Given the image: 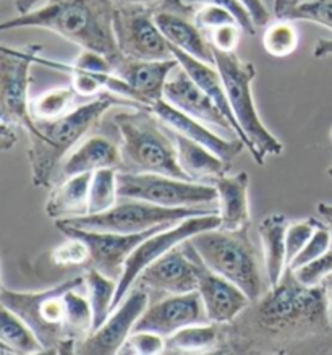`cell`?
Returning <instances> with one entry per match:
<instances>
[{"label":"cell","mask_w":332,"mask_h":355,"mask_svg":"<svg viewBox=\"0 0 332 355\" xmlns=\"http://www.w3.org/2000/svg\"><path fill=\"white\" fill-rule=\"evenodd\" d=\"M331 242H332V237H331L329 224L326 225L324 223H321L316 227L315 234L311 235V239L308 241L306 245L303 247V250L298 253V255L292 260L290 265H288V270H297V268L305 265V263L322 257L324 253L331 250Z\"/></svg>","instance_id":"cell-38"},{"label":"cell","mask_w":332,"mask_h":355,"mask_svg":"<svg viewBox=\"0 0 332 355\" xmlns=\"http://www.w3.org/2000/svg\"><path fill=\"white\" fill-rule=\"evenodd\" d=\"M195 21H196V25L200 26V30H203L206 36H208L209 31L216 30V28H219L222 25H229V23H238L232 12L227 10V8L218 7V6H203V7L196 8Z\"/></svg>","instance_id":"cell-40"},{"label":"cell","mask_w":332,"mask_h":355,"mask_svg":"<svg viewBox=\"0 0 332 355\" xmlns=\"http://www.w3.org/2000/svg\"><path fill=\"white\" fill-rule=\"evenodd\" d=\"M149 109H151L152 112L157 115L159 121H161L166 127H169L172 132L180 133V135L200 143V145H203L204 148L213 151L214 155L222 157L224 161L232 162L235 157L247 148L243 140H240L238 137L229 140V138L216 135V133L208 127V123L201 122L198 119L190 117V115H186L185 112H182V110L167 103L166 99H159L157 103H154Z\"/></svg>","instance_id":"cell-19"},{"label":"cell","mask_w":332,"mask_h":355,"mask_svg":"<svg viewBox=\"0 0 332 355\" xmlns=\"http://www.w3.org/2000/svg\"><path fill=\"white\" fill-rule=\"evenodd\" d=\"M214 65L222 76L230 107L254 162L264 166L268 156H281L283 145L264 125L254 104L253 81L256 78V67L253 62L242 60L235 52L214 51Z\"/></svg>","instance_id":"cell-7"},{"label":"cell","mask_w":332,"mask_h":355,"mask_svg":"<svg viewBox=\"0 0 332 355\" xmlns=\"http://www.w3.org/2000/svg\"><path fill=\"white\" fill-rule=\"evenodd\" d=\"M73 67L85 71H114V65L107 57L93 49H81Z\"/></svg>","instance_id":"cell-43"},{"label":"cell","mask_w":332,"mask_h":355,"mask_svg":"<svg viewBox=\"0 0 332 355\" xmlns=\"http://www.w3.org/2000/svg\"><path fill=\"white\" fill-rule=\"evenodd\" d=\"M46 2V0H15V8L18 15H25V13L35 10L37 3Z\"/></svg>","instance_id":"cell-47"},{"label":"cell","mask_w":332,"mask_h":355,"mask_svg":"<svg viewBox=\"0 0 332 355\" xmlns=\"http://www.w3.org/2000/svg\"><path fill=\"white\" fill-rule=\"evenodd\" d=\"M91 177L93 174H80L59 182L47 198V218L59 220L88 214Z\"/></svg>","instance_id":"cell-27"},{"label":"cell","mask_w":332,"mask_h":355,"mask_svg":"<svg viewBox=\"0 0 332 355\" xmlns=\"http://www.w3.org/2000/svg\"><path fill=\"white\" fill-rule=\"evenodd\" d=\"M51 260L55 266H81L89 263V248L80 237H70L59 243L51 253Z\"/></svg>","instance_id":"cell-35"},{"label":"cell","mask_w":332,"mask_h":355,"mask_svg":"<svg viewBox=\"0 0 332 355\" xmlns=\"http://www.w3.org/2000/svg\"><path fill=\"white\" fill-rule=\"evenodd\" d=\"M204 213H213V211L201 208H166L141 200L120 198L119 203L109 211L80 216V218L59 219L55 220V227L69 225V227L101 230V232L139 234L159 225H174L191 216Z\"/></svg>","instance_id":"cell-8"},{"label":"cell","mask_w":332,"mask_h":355,"mask_svg":"<svg viewBox=\"0 0 332 355\" xmlns=\"http://www.w3.org/2000/svg\"><path fill=\"white\" fill-rule=\"evenodd\" d=\"M279 18L290 21L316 23L332 31V0H302Z\"/></svg>","instance_id":"cell-34"},{"label":"cell","mask_w":332,"mask_h":355,"mask_svg":"<svg viewBox=\"0 0 332 355\" xmlns=\"http://www.w3.org/2000/svg\"><path fill=\"white\" fill-rule=\"evenodd\" d=\"M149 305V292L143 287L133 286L117 309L107 320L94 329L78 345L76 352L81 355H112L119 354L130 334L133 333L138 320L146 311Z\"/></svg>","instance_id":"cell-14"},{"label":"cell","mask_w":332,"mask_h":355,"mask_svg":"<svg viewBox=\"0 0 332 355\" xmlns=\"http://www.w3.org/2000/svg\"><path fill=\"white\" fill-rule=\"evenodd\" d=\"M172 135H174L177 145L179 164L185 175L189 177V180L214 185L224 175L230 174L232 162L224 161L222 157L214 155L208 148L180 135V133L172 132Z\"/></svg>","instance_id":"cell-24"},{"label":"cell","mask_w":332,"mask_h":355,"mask_svg":"<svg viewBox=\"0 0 332 355\" xmlns=\"http://www.w3.org/2000/svg\"><path fill=\"white\" fill-rule=\"evenodd\" d=\"M78 98L76 91L71 86H59V88L47 89L31 99L30 110L36 122H52L64 117L75 109V101Z\"/></svg>","instance_id":"cell-31"},{"label":"cell","mask_w":332,"mask_h":355,"mask_svg":"<svg viewBox=\"0 0 332 355\" xmlns=\"http://www.w3.org/2000/svg\"><path fill=\"white\" fill-rule=\"evenodd\" d=\"M0 344L3 350L12 354H46L31 326L7 306H2V311H0Z\"/></svg>","instance_id":"cell-29"},{"label":"cell","mask_w":332,"mask_h":355,"mask_svg":"<svg viewBox=\"0 0 332 355\" xmlns=\"http://www.w3.org/2000/svg\"><path fill=\"white\" fill-rule=\"evenodd\" d=\"M203 300L198 291L172 294L157 302H149L148 309L138 320L133 331H152L171 338L177 331L190 324L208 323Z\"/></svg>","instance_id":"cell-17"},{"label":"cell","mask_w":332,"mask_h":355,"mask_svg":"<svg viewBox=\"0 0 332 355\" xmlns=\"http://www.w3.org/2000/svg\"><path fill=\"white\" fill-rule=\"evenodd\" d=\"M190 243L206 266L232 281L252 302L258 300L271 287L256 247L250 239V227L243 230L209 229L193 235Z\"/></svg>","instance_id":"cell-5"},{"label":"cell","mask_w":332,"mask_h":355,"mask_svg":"<svg viewBox=\"0 0 332 355\" xmlns=\"http://www.w3.org/2000/svg\"><path fill=\"white\" fill-rule=\"evenodd\" d=\"M171 227V225H159L146 232L139 234H117V232H101V230H88V229H76L69 225H59L62 234L70 235V237H80L86 242L89 248V265H93L94 270L103 272V275L112 277L119 282L122 277L125 263L132 252L149 235Z\"/></svg>","instance_id":"cell-13"},{"label":"cell","mask_w":332,"mask_h":355,"mask_svg":"<svg viewBox=\"0 0 332 355\" xmlns=\"http://www.w3.org/2000/svg\"><path fill=\"white\" fill-rule=\"evenodd\" d=\"M172 54H174L177 60H179L182 69H184L186 73L195 80V83L200 85V88L214 101V104L218 105L220 112L225 115V119H227L230 125H232L235 137H238L240 140H243V133L240 130L232 107H230L227 91H225L224 80L222 76H220V71L218 70V67L214 64H209V62L196 59V57L186 54V52L180 49H175V47H172Z\"/></svg>","instance_id":"cell-25"},{"label":"cell","mask_w":332,"mask_h":355,"mask_svg":"<svg viewBox=\"0 0 332 355\" xmlns=\"http://www.w3.org/2000/svg\"><path fill=\"white\" fill-rule=\"evenodd\" d=\"M112 105H132L141 107L120 96L101 93L89 103L76 105L64 117L52 122H36L31 130L26 132L30 140L28 159L31 164V180L35 187L51 189L62 161L70 155L76 143L83 140L86 133L99 125L101 119Z\"/></svg>","instance_id":"cell-3"},{"label":"cell","mask_w":332,"mask_h":355,"mask_svg":"<svg viewBox=\"0 0 332 355\" xmlns=\"http://www.w3.org/2000/svg\"><path fill=\"white\" fill-rule=\"evenodd\" d=\"M185 3H189L190 7H203V6H218V7H224L230 10L237 18V21L240 23V26L243 28V31L247 33L248 36H254L256 33V25H254L252 20V15H250L247 8H245L238 0H184Z\"/></svg>","instance_id":"cell-41"},{"label":"cell","mask_w":332,"mask_h":355,"mask_svg":"<svg viewBox=\"0 0 332 355\" xmlns=\"http://www.w3.org/2000/svg\"><path fill=\"white\" fill-rule=\"evenodd\" d=\"M293 23L295 21L276 18L266 26L263 35V46L269 55L276 59H286L297 51L300 35Z\"/></svg>","instance_id":"cell-33"},{"label":"cell","mask_w":332,"mask_h":355,"mask_svg":"<svg viewBox=\"0 0 332 355\" xmlns=\"http://www.w3.org/2000/svg\"><path fill=\"white\" fill-rule=\"evenodd\" d=\"M243 28L238 23H229L208 33V40L214 51L220 52H235L242 40Z\"/></svg>","instance_id":"cell-42"},{"label":"cell","mask_w":332,"mask_h":355,"mask_svg":"<svg viewBox=\"0 0 332 355\" xmlns=\"http://www.w3.org/2000/svg\"><path fill=\"white\" fill-rule=\"evenodd\" d=\"M327 175H329L331 179H332V167H329V169H327Z\"/></svg>","instance_id":"cell-52"},{"label":"cell","mask_w":332,"mask_h":355,"mask_svg":"<svg viewBox=\"0 0 332 355\" xmlns=\"http://www.w3.org/2000/svg\"><path fill=\"white\" fill-rule=\"evenodd\" d=\"M122 169L120 148L103 137H91L76 146L69 156L62 161L55 174V182H62L69 177L80 174H94L101 169Z\"/></svg>","instance_id":"cell-22"},{"label":"cell","mask_w":332,"mask_h":355,"mask_svg":"<svg viewBox=\"0 0 332 355\" xmlns=\"http://www.w3.org/2000/svg\"><path fill=\"white\" fill-rule=\"evenodd\" d=\"M224 333L222 324L198 323L185 326L167 338V352H184V354H203L222 350Z\"/></svg>","instance_id":"cell-28"},{"label":"cell","mask_w":332,"mask_h":355,"mask_svg":"<svg viewBox=\"0 0 332 355\" xmlns=\"http://www.w3.org/2000/svg\"><path fill=\"white\" fill-rule=\"evenodd\" d=\"M119 198L141 200L166 208H200L218 200L214 185L162 174L119 171Z\"/></svg>","instance_id":"cell-9"},{"label":"cell","mask_w":332,"mask_h":355,"mask_svg":"<svg viewBox=\"0 0 332 355\" xmlns=\"http://www.w3.org/2000/svg\"><path fill=\"white\" fill-rule=\"evenodd\" d=\"M290 220L282 213L264 216L259 224V241L263 248V265L269 286H276L288 270L286 235Z\"/></svg>","instance_id":"cell-26"},{"label":"cell","mask_w":332,"mask_h":355,"mask_svg":"<svg viewBox=\"0 0 332 355\" xmlns=\"http://www.w3.org/2000/svg\"><path fill=\"white\" fill-rule=\"evenodd\" d=\"M85 286L93 310V326L98 329L112 313V304L117 292V281L91 268L85 272Z\"/></svg>","instance_id":"cell-30"},{"label":"cell","mask_w":332,"mask_h":355,"mask_svg":"<svg viewBox=\"0 0 332 355\" xmlns=\"http://www.w3.org/2000/svg\"><path fill=\"white\" fill-rule=\"evenodd\" d=\"M42 46H28L23 51L2 47L0 55V121L18 125L23 132L35 127L30 110V81L35 55Z\"/></svg>","instance_id":"cell-11"},{"label":"cell","mask_w":332,"mask_h":355,"mask_svg":"<svg viewBox=\"0 0 332 355\" xmlns=\"http://www.w3.org/2000/svg\"><path fill=\"white\" fill-rule=\"evenodd\" d=\"M218 190L220 229L243 230L252 224L250 211V175L248 172L227 174L214 184Z\"/></svg>","instance_id":"cell-23"},{"label":"cell","mask_w":332,"mask_h":355,"mask_svg":"<svg viewBox=\"0 0 332 355\" xmlns=\"http://www.w3.org/2000/svg\"><path fill=\"white\" fill-rule=\"evenodd\" d=\"M191 248H193V245H191ZM193 255L196 270H198V289L196 291H198L201 300H203L209 321L218 324L232 323L252 304V300L232 281H229L227 277L218 275V272L206 266L195 248Z\"/></svg>","instance_id":"cell-18"},{"label":"cell","mask_w":332,"mask_h":355,"mask_svg":"<svg viewBox=\"0 0 332 355\" xmlns=\"http://www.w3.org/2000/svg\"><path fill=\"white\" fill-rule=\"evenodd\" d=\"M320 224H321L320 220L315 218H305L288 224L287 235H286L288 265H290L293 258L303 250V247L306 245L308 241H310L311 235L315 234V230Z\"/></svg>","instance_id":"cell-39"},{"label":"cell","mask_w":332,"mask_h":355,"mask_svg":"<svg viewBox=\"0 0 332 355\" xmlns=\"http://www.w3.org/2000/svg\"><path fill=\"white\" fill-rule=\"evenodd\" d=\"M317 213L326 219V223H332V205L320 203L317 205Z\"/></svg>","instance_id":"cell-48"},{"label":"cell","mask_w":332,"mask_h":355,"mask_svg":"<svg viewBox=\"0 0 332 355\" xmlns=\"http://www.w3.org/2000/svg\"><path fill=\"white\" fill-rule=\"evenodd\" d=\"M20 132H23L21 127L12 125V123L2 122L0 123V146L3 151H8L20 138Z\"/></svg>","instance_id":"cell-45"},{"label":"cell","mask_w":332,"mask_h":355,"mask_svg":"<svg viewBox=\"0 0 332 355\" xmlns=\"http://www.w3.org/2000/svg\"><path fill=\"white\" fill-rule=\"evenodd\" d=\"M179 60L175 57L166 60H139L122 57L114 65V71L132 86L144 107H151L159 99H164V89Z\"/></svg>","instance_id":"cell-21"},{"label":"cell","mask_w":332,"mask_h":355,"mask_svg":"<svg viewBox=\"0 0 332 355\" xmlns=\"http://www.w3.org/2000/svg\"><path fill=\"white\" fill-rule=\"evenodd\" d=\"M115 8L117 0H46L44 6L3 21L0 30L41 28L80 49L101 52L115 65L123 57L115 40Z\"/></svg>","instance_id":"cell-2"},{"label":"cell","mask_w":332,"mask_h":355,"mask_svg":"<svg viewBox=\"0 0 332 355\" xmlns=\"http://www.w3.org/2000/svg\"><path fill=\"white\" fill-rule=\"evenodd\" d=\"M329 224V229H331V237H332V223H327ZM331 250H332V242H331Z\"/></svg>","instance_id":"cell-51"},{"label":"cell","mask_w":332,"mask_h":355,"mask_svg":"<svg viewBox=\"0 0 332 355\" xmlns=\"http://www.w3.org/2000/svg\"><path fill=\"white\" fill-rule=\"evenodd\" d=\"M242 6L247 8L250 15H252V20L256 28L259 26H268L269 23L272 21L271 12L268 10L264 0H238Z\"/></svg>","instance_id":"cell-44"},{"label":"cell","mask_w":332,"mask_h":355,"mask_svg":"<svg viewBox=\"0 0 332 355\" xmlns=\"http://www.w3.org/2000/svg\"><path fill=\"white\" fill-rule=\"evenodd\" d=\"M326 286V297H327V311H329V318L332 321V276L324 282Z\"/></svg>","instance_id":"cell-49"},{"label":"cell","mask_w":332,"mask_h":355,"mask_svg":"<svg viewBox=\"0 0 332 355\" xmlns=\"http://www.w3.org/2000/svg\"><path fill=\"white\" fill-rule=\"evenodd\" d=\"M167 352V338L152 331H133L119 354L157 355Z\"/></svg>","instance_id":"cell-36"},{"label":"cell","mask_w":332,"mask_h":355,"mask_svg":"<svg viewBox=\"0 0 332 355\" xmlns=\"http://www.w3.org/2000/svg\"><path fill=\"white\" fill-rule=\"evenodd\" d=\"M164 99L190 117L235 135L232 125L214 104V101L200 88V85L195 83V80L182 69L180 64L175 67L167 80Z\"/></svg>","instance_id":"cell-20"},{"label":"cell","mask_w":332,"mask_h":355,"mask_svg":"<svg viewBox=\"0 0 332 355\" xmlns=\"http://www.w3.org/2000/svg\"><path fill=\"white\" fill-rule=\"evenodd\" d=\"M154 20L172 47L196 59L214 64L213 46L195 21V8L184 0H161L154 7Z\"/></svg>","instance_id":"cell-15"},{"label":"cell","mask_w":332,"mask_h":355,"mask_svg":"<svg viewBox=\"0 0 332 355\" xmlns=\"http://www.w3.org/2000/svg\"><path fill=\"white\" fill-rule=\"evenodd\" d=\"M83 284L85 275L37 292H18L2 287L0 302L31 326L46 354H75L78 344L70 336L67 292Z\"/></svg>","instance_id":"cell-6"},{"label":"cell","mask_w":332,"mask_h":355,"mask_svg":"<svg viewBox=\"0 0 332 355\" xmlns=\"http://www.w3.org/2000/svg\"><path fill=\"white\" fill-rule=\"evenodd\" d=\"M224 352L297 354L332 344L326 286L300 284L290 270L235 318L222 324Z\"/></svg>","instance_id":"cell-1"},{"label":"cell","mask_w":332,"mask_h":355,"mask_svg":"<svg viewBox=\"0 0 332 355\" xmlns=\"http://www.w3.org/2000/svg\"><path fill=\"white\" fill-rule=\"evenodd\" d=\"M220 227L219 213H204L198 216H191L180 223H177L171 227L159 230V232L149 235L148 239L139 243V245L132 252L125 263L122 277L117 282V292H115V299L112 304V311L122 304V300L128 295V292L133 289L134 282L139 275L146 270V268L159 258L171 252L172 248L182 245V243L190 241L191 237L204 230Z\"/></svg>","instance_id":"cell-10"},{"label":"cell","mask_w":332,"mask_h":355,"mask_svg":"<svg viewBox=\"0 0 332 355\" xmlns=\"http://www.w3.org/2000/svg\"><path fill=\"white\" fill-rule=\"evenodd\" d=\"M313 55H315L316 59H322V57L332 55V40L317 41L315 49H313Z\"/></svg>","instance_id":"cell-46"},{"label":"cell","mask_w":332,"mask_h":355,"mask_svg":"<svg viewBox=\"0 0 332 355\" xmlns=\"http://www.w3.org/2000/svg\"><path fill=\"white\" fill-rule=\"evenodd\" d=\"M114 122L120 133V171L189 180L179 164L174 135L169 137V127L164 125L151 109L138 107L133 112H120Z\"/></svg>","instance_id":"cell-4"},{"label":"cell","mask_w":332,"mask_h":355,"mask_svg":"<svg viewBox=\"0 0 332 355\" xmlns=\"http://www.w3.org/2000/svg\"><path fill=\"white\" fill-rule=\"evenodd\" d=\"M295 279L306 287L322 286L332 276V250L324 255L302 265L297 270H290Z\"/></svg>","instance_id":"cell-37"},{"label":"cell","mask_w":332,"mask_h":355,"mask_svg":"<svg viewBox=\"0 0 332 355\" xmlns=\"http://www.w3.org/2000/svg\"><path fill=\"white\" fill-rule=\"evenodd\" d=\"M331 141H332V132H331Z\"/></svg>","instance_id":"cell-53"},{"label":"cell","mask_w":332,"mask_h":355,"mask_svg":"<svg viewBox=\"0 0 332 355\" xmlns=\"http://www.w3.org/2000/svg\"><path fill=\"white\" fill-rule=\"evenodd\" d=\"M117 174L119 169L112 167L94 172L89 185L88 214L104 213L119 203Z\"/></svg>","instance_id":"cell-32"},{"label":"cell","mask_w":332,"mask_h":355,"mask_svg":"<svg viewBox=\"0 0 332 355\" xmlns=\"http://www.w3.org/2000/svg\"><path fill=\"white\" fill-rule=\"evenodd\" d=\"M144 291L161 294H186L198 289V270L193 248L186 241L151 263L134 282Z\"/></svg>","instance_id":"cell-16"},{"label":"cell","mask_w":332,"mask_h":355,"mask_svg":"<svg viewBox=\"0 0 332 355\" xmlns=\"http://www.w3.org/2000/svg\"><path fill=\"white\" fill-rule=\"evenodd\" d=\"M120 3H128V6H156L161 0H117Z\"/></svg>","instance_id":"cell-50"},{"label":"cell","mask_w":332,"mask_h":355,"mask_svg":"<svg viewBox=\"0 0 332 355\" xmlns=\"http://www.w3.org/2000/svg\"><path fill=\"white\" fill-rule=\"evenodd\" d=\"M117 3L114 30L123 57L139 60H166L174 57L171 42L154 20V7Z\"/></svg>","instance_id":"cell-12"}]
</instances>
